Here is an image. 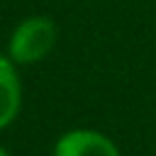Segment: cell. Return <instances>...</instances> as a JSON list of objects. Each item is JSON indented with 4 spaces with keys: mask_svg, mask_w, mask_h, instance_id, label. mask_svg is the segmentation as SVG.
<instances>
[{
    "mask_svg": "<svg viewBox=\"0 0 156 156\" xmlns=\"http://www.w3.org/2000/svg\"><path fill=\"white\" fill-rule=\"evenodd\" d=\"M22 105V88L20 76L15 71V61L0 54V129L7 127Z\"/></svg>",
    "mask_w": 156,
    "mask_h": 156,
    "instance_id": "3",
    "label": "cell"
},
{
    "mask_svg": "<svg viewBox=\"0 0 156 156\" xmlns=\"http://www.w3.org/2000/svg\"><path fill=\"white\" fill-rule=\"evenodd\" d=\"M54 156H119L112 139L95 129H71L58 136Z\"/></svg>",
    "mask_w": 156,
    "mask_h": 156,
    "instance_id": "2",
    "label": "cell"
},
{
    "mask_svg": "<svg viewBox=\"0 0 156 156\" xmlns=\"http://www.w3.org/2000/svg\"><path fill=\"white\" fill-rule=\"evenodd\" d=\"M0 156H10V151H7V149H2V146H0Z\"/></svg>",
    "mask_w": 156,
    "mask_h": 156,
    "instance_id": "4",
    "label": "cell"
},
{
    "mask_svg": "<svg viewBox=\"0 0 156 156\" xmlns=\"http://www.w3.org/2000/svg\"><path fill=\"white\" fill-rule=\"evenodd\" d=\"M54 44H56L54 20H49L44 15H34V17L22 20L15 27V32L10 34V41H7V54L15 63L27 66V63H37L44 56H49Z\"/></svg>",
    "mask_w": 156,
    "mask_h": 156,
    "instance_id": "1",
    "label": "cell"
}]
</instances>
